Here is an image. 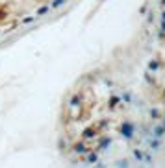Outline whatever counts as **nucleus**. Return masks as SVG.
<instances>
[{
  "label": "nucleus",
  "mask_w": 165,
  "mask_h": 168,
  "mask_svg": "<svg viewBox=\"0 0 165 168\" xmlns=\"http://www.w3.org/2000/svg\"><path fill=\"white\" fill-rule=\"evenodd\" d=\"M123 131H124V137H128V139L132 137V126H130V124H124Z\"/></svg>",
  "instance_id": "1"
},
{
  "label": "nucleus",
  "mask_w": 165,
  "mask_h": 168,
  "mask_svg": "<svg viewBox=\"0 0 165 168\" xmlns=\"http://www.w3.org/2000/svg\"><path fill=\"white\" fill-rule=\"evenodd\" d=\"M63 2H65V0H54V4H52V6H54V8H58V6H61Z\"/></svg>",
  "instance_id": "2"
},
{
  "label": "nucleus",
  "mask_w": 165,
  "mask_h": 168,
  "mask_svg": "<svg viewBox=\"0 0 165 168\" xmlns=\"http://www.w3.org/2000/svg\"><path fill=\"white\" fill-rule=\"evenodd\" d=\"M48 11V8H41V9H39V15H43V13H47Z\"/></svg>",
  "instance_id": "3"
},
{
  "label": "nucleus",
  "mask_w": 165,
  "mask_h": 168,
  "mask_svg": "<svg viewBox=\"0 0 165 168\" xmlns=\"http://www.w3.org/2000/svg\"><path fill=\"white\" fill-rule=\"evenodd\" d=\"M76 151H85V150H84V146H82V144H78V146H76Z\"/></svg>",
  "instance_id": "4"
}]
</instances>
